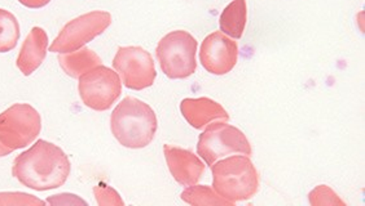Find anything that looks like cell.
<instances>
[{"label":"cell","mask_w":365,"mask_h":206,"mask_svg":"<svg viewBox=\"0 0 365 206\" xmlns=\"http://www.w3.org/2000/svg\"><path fill=\"white\" fill-rule=\"evenodd\" d=\"M71 170L68 155L43 139L14 158L12 166L14 178L34 191L56 190L68 180Z\"/></svg>","instance_id":"1"},{"label":"cell","mask_w":365,"mask_h":206,"mask_svg":"<svg viewBox=\"0 0 365 206\" xmlns=\"http://www.w3.org/2000/svg\"><path fill=\"white\" fill-rule=\"evenodd\" d=\"M158 128L155 111L135 97H126L113 111V136L126 148H144L152 143Z\"/></svg>","instance_id":"2"},{"label":"cell","mask_w":365,"mask_h":206,"mask_svg":"<svg viewBox=\"0 0 365 206\" xmlns=\"http://www.w3.org/2000/svg\"><path fill=\"white\" fill-rule=\"evenodd\" d=\"M212 190L232 202L253 199L259 191V173L249 156H232L211 165Z\"/></svg>","instance_id":"3"},{"label":"cell","mask_w":365,"mask_h":206,"mask_svg":"<svg viewBox=\"0 0 365 206\" xmlns=\"http://www.w3.org/2000/svg\"><path fill=\"white\" fill-rule=\"evenodd\" d=\"M42 131V117L28 103H16L0 114V158L33 143Z\"/></svg>","instance_id":"4"},{"label":"cell","mask_w":365,"mask_h":206,"mask_svg":"<svg viewBox=\"0 0 365 206\" xmlns=\"http://www.w3.org/2000/svg\"><path fill=\"white\" fill-rule=\"evenodd\" d=\"M197 40L184 30L165 35L155 48L163 74L170 79H187L197 70Z\"/></svg>","instance_id":"5"},{"label":"cell","mask_w":365,"mask_h":206,"mask_svg":"<svg viewBox=\"0 0 365 206\" xmlns=\"http://www.w3.org/2000/svg\"><path fill=\"white\" fill-rule=\"evenodd\" d=\"M252 144L239 128L225 121H214L206 126L197 142V153L211 166L231 153L252 155Z\"/></svg>","instance_id":"6"},{"label":"cell","mask_w":365,"mask_h":206,"mask_svg":"<svg viewBox=\"0 0 365 206\" xmlns=\"http://www.w3.org/2000/svg\"><path fill=\"white\" fill-rule=\"evenodd\" d=\"M112 23V14L93 11L68 22L49 47L53 53H69L83 48L87 43L103 34Z\"/></svg>","instance_id":"7"},{"label":"cell","mask_w":365,"mask_h":206,"mask_svg":"<svg viewBox=\"0 0 365 206\" xmlns=\"http://www.w3.org/2000/svg\"><path fill=\"white\" fill-rule=\"evenodd\" d=\"M78 90L87 107L95 111H106L120 98L122 82L114 70L100 65L79 77Z\"/></svg>","instance_id":"8"},{"label":"cell","mask_w":365,"mask_h":206,"mask_svg":"<svg viewBox=\"0 0 365 206\" xmlns=\"http://www.w3.org/2000/svg\"><path fill=\"white\" fill-rule=\"evenodd\" d=\"M113 66L128 90H147L155 84L157 71L153 57L141 47H120Z\"/></svg>","instance_id":"9"},{"label":"cell","mask_w":365,"mask_h":206,"mask_svg":"<svg viewBox=\"0 0 365 206\" xmlns=\"http://www.w3.org/2000/svg\"><path fill=\"white\" fill-rule=\"evenodd\" d=\"M239 61V44L222 31L205 38L200 49V62L212 75H225Z\"/></svg>","instance_id":"10"},{"label":"cell","mask_w":365,"mask_h":206,"mask_svg":"<svg viewBox=\"0 0 365 206\" xmlns=\"http://www.w3.org/2000/svg\"><path fill=\"white\" fill-rule=\"evenodd\" d=\"M163 153L173 178L184 187L197 185L204 175L205 164L190 150L165 144Z\"/></svg>","instance_id":"11"},{"label":"cell","mask_w":365,"mask_h":206,"mask_svg":"<svg viewBox=\"0 0 365 206\" xmlns=\"http://www.w3.org/2000/svg\"><path fill=\"white\" fill-rule=\"evenodd\" d=\"M180 111L184 119L196 129H204L214 121L230 120V115L225 107L206 97L182 99Z\"/></svg>","instance_id":"12"},{"label":"cell","mask_w":365,"mask_h":206,"mask_svg":"<svg viewBox=\"0 0 365 206\" xmlns=\"http://www.w3.org/2000/svg\"><path fill=\"white\" fill-rule=\"evenodd\" d=\"M48 49V36L42 28H34L29 33L17 57V69L25 76L34 74L41 67Z\"/></svg>","instance_id":"13"},{"label":"cell","mask_w":365,"mask_h":206,"mask_svg":"<svg viewBox=\"0 0 365 206\" xmlns=\"http://www.w3.org/2000/svg\"><path fill=\"white\" fill-rule=\"evenodd\" d=\"M60 67L65 74L73 79H79L81 76L101 65V58L92 49L81 48L76 52L63 53L58 55Z\"/></svg>","instance_id":"14"},{"label":"cell","mask_w":365,"mask_h":206,"mask_svg":"<svg viewBox=\"0 0 365 206\" xmlns=\"http://www.w3.org/2000/svg\"><path fill=\"white\" fill-rule=\"evenodd\" d=\"M247 21L246 0H233L220 14L219 26L223 34L232 39H241Z\"/></svg>","instance_id":"15"},{"label":"cell","mask_w":365,"mask_h":206,"mask_svg":"<svg viewBox=\"0 0 365 206\" xmlns=\"http://www.w3.org/2000/svg\"><path fill=\"white\" fill-rule=\"evenodd\" d=\"M182 200L190 205H233L230 201L220 197L218 193L207 185H190L185 191H182Z\"/></svg>","instance_id":"16"},{"label":"cell","mask_w":365,"mask_h":206,"mask_svg":"<svg viewBox=\"0 0 365 206\" xmlns=\"http://www.w3.org/2000/svg\"><path fill=\"white\" fill-rule=\"evenodd\" d=\"M20 40V23L7 9H0V53L16 48Z\"/></svg>","instance_id":"17"},{"label":"cell","mask_w":365,"mask_h":206,"mask_svg":"<svg viewBox=\"0 0 365 206\" xmlns=\"http://www.w3.org/2000/svg\"><path fill=\"white\" fill-rule=\"evenodd\" d=\"M309 204L314 206L322 205H346L328 185H317L315 190L309 193Z\"/></svg>","instance_id":"18"},{"label":"cell","mask_w":365,"mask_h":206,"mask_svg":"<svg viewBox=\"0 0 365 206\" xmlns=\"http://www.w3.org/2000/svg\"><path fill=\"white\" fill-rule=\"evenodd\" d=\"M47 202L25 193H0V205H46Z\"/></svg>","instance_id":"19"},{"label":"cell","mask_w":365,"mask_h":206,"mask_svg":"<svg viewBox=\"0 0 365 206\" xmlns=\"http://www.w3.org/2000/svg\"><path fill=\"white\" fill-rule=\"evenodd\" d=\"M93 193L96 196V201L100 206L106 205H125V201L120 199V193L112 187L106 185H96L93 188Z\"/></svg>","instance_id":"20"},{"label":"cell","mask_w":365,"mask_h":206,"mask_svg":"<svg viewBox=\"0 0 365 206\" xmlns=\"http://www.w3.org/2000/svg\"><path fill=\"white\" fill-rule=\"evenodd\" d=\"M46 202L49 205H87L85 200L71 193H60V195L51 196Z\"/></svg>","instance_id":"21"},{"label":"cell","mask_w":365,"mask_h":206,"mask_svg":"<svg viewBox=\"0 0 365 206\" xmlns=\"http://www.w3.org/2000/svg\"><path fill=\"white\" fill-rule=\"evenodd\" d=\"M22 6L31 8V9H38V8L46 7L51 3V0H19Z\"/></svg>","instance_id":"22"}]
</instances>
